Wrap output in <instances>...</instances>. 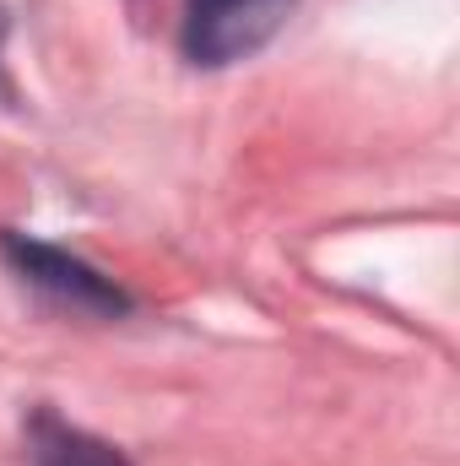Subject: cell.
Instances as JSON below:
<instances>
[{"label": "cell", "instance_id": "6da1fadb", "mask_svg": "<svg viewBox=\"0 0 460 466\" xmlns=\"http://www.w3.org/2000/svg\"><path fill=\"white\" fill-rule=\"evenodd\" d=\"M293 11H298V0H185L179 49L190 66L223 71V66L260 55L287 27Z\"/></svg>", "mask_w": 460, "mask_h": 466}, {"label": "cell", "instance_id": "7a4b0ae2", "mask_svg": "<svg viewBox=\"0 0 460 466\" xmlns=\"http://www.w3.org/2000/svg\"><path fill=\"white\" fill-rule=\"evenodd\" d=\"M0 255L11 260V271H16L27 288L60 299V304H71V309H93V315H125V309H130V299L119 293L104 271H93L87 260H76V255H65V249H55V244L22 238V233H0Z\"/></svg>", "mask_w": 460, "mask_h": 466}, {"label": "cell", "instance_id": "3957f363", "mask_svg": "<svg viewBox=\"0 0 460 466\" xmlns=\"http://www.w3.org/2000/svg\"><path fill=\"white\" fill-rule=\"evenodd\" d=\"M27 456H33V466H130L109 440H98L55 412L27 418Z\"/></svg>", "mask_w": 460, "mask_h": 466}, {"label": "cell", "instance_id": "277c9868", "mask_svg": "<svg viewBox=\"0 0 460 466\" xmlns=\"http://www.w3.org/2000/svg\"><path fill=\"white\" fill-rule=\"evenodd\" d=\"M5 33H11V16H5V5H0V93H5Z\"/></svg>", "mask_w": 460, "mask_h": 466}]
</instances>
